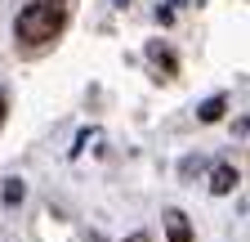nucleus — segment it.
<instances>
[{
    "label": "nucleus",
    "mask_w": 250,
    "mask_h": 242,
    "mask_svg": "<svg viewBox=\"0 0 250 242\" xmlns=\"http://www.w3.org/2000/svg\"><path fill=\"white\" fill-rule=\"evenodd\" d=\"M62 23H67L62 5H54V0H31V5H22L18 18H14V36L27 41V45H41V41H54L62 32Z\"/></svg>",
    "instance_id": "1"
},
{
    "label": "nucleus",
    "mask_w": 250,
    "mask_h": 242,
    "mask_svg": "<svg viewBox=\"0 0 250 242\" xmlns=\"http://www.w3.org/2000/svg\"><path fill=\"white\" fill-rule=\"evenodd\" d=\"M166 238L170 242H192V224L183 211H166Z\"/></svg>",
    "instance_id": "2"
},
{
    "label": "nucleus",
    "mask_w": 250,
    "mask_h": 242,
    "mask_svg": "<svg viewBox=\"0 0 250 242\" xmlns=\"http://www.w3.org/2000/svg\"><path fill=\"white\" fill-rule=\"evenodd\" d=\"M237 179H241V175H237L232 166H214V175H210V193H214V197L232 193V189H237Z\"/></svg>",
    "instance_id": "3"
},
{
    "label": "nucleus",
    "mask_w": 250,
    "mask_h": 242,
    "mask_svg": "<svg viewBox=\"0 0 250 242\" xmlns=\"http://www.w3.org/2000/svg\"><path fill=\"white\" fill-rule=\"evenodd\" d=\"M224 108H228V95H210V99H206V103L197 108V117L206 121V126H214V121L224 117Z\"/></svg>",
    "instance_id": "4"
},
{
    "label": "nucleus",
    "mask_w": 250,
    "mask_h": 242,
    "mask_svg": "<svg viewBox=\"0 0 250 242\" xmlns=\"http://www.w3.org/2000/svg\"><path fill=\"white\" fill-rule=\"evenodd\" d=\"M22 193H27V189H22V179H9V184H5V206H18Z\"/></svg>",
    "instance_id": "5"
},
{
    "label": "nucleus",
    "mask_w": 250,
    "mask_h": 242,
    "mask_svg": "<svg viewBox=\"0 0 250 242\" xmlns=\"http://www.w3.org/2000/svg\"><path fill=\"white\" fill-rule=\"evenodd\" d=\"M5 112H9V99H5V90H0V126H5Z\"/></svg>",
    "instance_id": "6"
},
{
    "label": "nucleus",
    "mask_w": 250,
    "mask_h": 242,
    "mask_svg": "<svg viewBox=\"0 0 250 242\" xmlns=\"http://www.w3.org/2000/svg\"><path fill=\"white\" fill-rule=\"evenodd\" d=\"M125 242H152L147 233H130V238H125Z\"/></svg>",
    "instance_id": "7"
},
{
    "label": "nucleus",
    "mask_w": 250,
    "mask_h": 242,
    "mask_svg": "<svg viewBox=\"0 0 250 242\" xmlns=\"http://www.w3.org/2000/svg\"><path fill=\"white\" fill-rule=\"evenodd\" d=\"M121 5H125V0H121Z\"/></svg>",
    "instance_id": "8"
}]
</instances>
